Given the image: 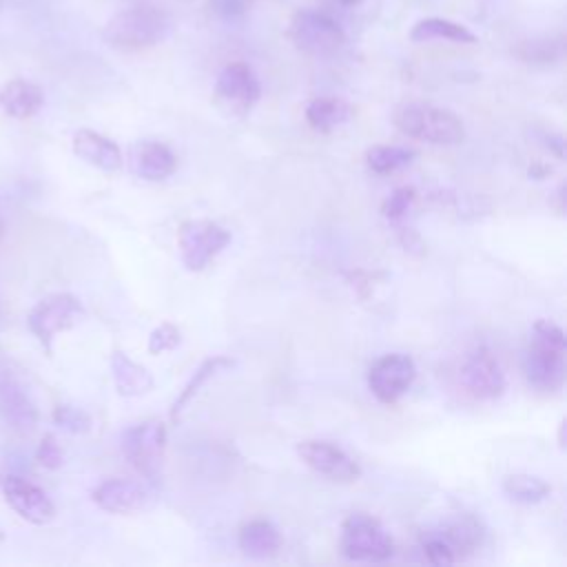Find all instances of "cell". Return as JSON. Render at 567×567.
<instances>
[{
  "instance_id": "cell-11",
  "label": "cell",
  "mask_w": 567,
  "mask_h": 567,
  "mask_svg": "<svg viewBox=\"0 0 567 567\" xmlns=\"http://www.w3.org/2000/svg\"><path fill=\"white\" fill-rule=\"evenodd\" d=\"M261 95V84L246 62L226 64L215 80V102L226 111L241 115L248 113Z\"/></svg>"
},
{
  "instance_id": "cell-19",
  "label": "cell",
  "mask_w": 567,
  "mask_h": 567,
  "mask_svg": "<svg viewBox=\"0 0 567 567\" xmlns=\"http://www.w3.org/2000/svg\"><path fill=\"white\" fill-rule=\"evenodd\" d=\"M44 104V93L35 82L16 78L9 80L0 91V106L7 115L16 120H27L35 115Z\"/></svg>"
},
{
  "instance_id": "cell-21",
  "label": "cell",
  "mask_w": 567,
  "mask_h": 567,
  "mask_svg": "<svg viewBox=\"0 0 567 567\" xmlns=\"http://www.w3.org/2000/svg\"><path fill=\"white\" fill-rule=\"evenodd\" d=\"M306 122L319 131L330 133L352 117V106L337 95H321L306 104Z\"/></svg>"
},
{
  "instance_id": "cell-9",
  "label": "cell",
  "mask_w": 567,
  "mask_h": 567,
  "mask_svg": "<svg viewBox=\"0 0 567 567\" xmlns=\"http://www.w3.org/2000/svg\"><path fill=\"white\" fill-rule=\"evenodd\" d=\"M461 385L478 401H494L505 392V372L487 346L470 350L458 370Z\"/></svg>"
},
{
  "instance_id": "cell-26",
  "label": "cell",
  "mask_w": 567,
  "mask_h": 567,
  "mask_svg": "<svg viewBox=\"0 0 567 567\" xmlns=\"http://www.w3.org/2000/svg\"><path fill=\"white\" fill-rule=\"evenodd\" d=\"M416 157L414 148L408 146H390V144H377L365 151V164L372 173L388 175L403 166H408Z\"/></svg>"
},
{
  "instance_id": "cell-24",
  "label": "cell",
  "mask_w": 567,
  "mask_h": 567,
  "mask_svg": "<svg viewBox=\"0 0 567 567\" xmlns=\"http://www.w3.org/2000/svg\"><path fill=\"white\" fill-rule=\"evenodd\" d=\"M436 534L445 540V545L452 549L456 560H461L467 554H472L481 545V540H483V529H481V525L474 518L454 520V523L445 525L443 529H439Z\"/></svg>"
},
{
  "instance_id": "cell-3",
  "label": "cell",
  "mask_w": 567,
  "mask_h": 567,
  "mask_svg": "<svg viewBox=\"0 0 567 567\" xmlns=\"http://www.w3.org/2000/svg\"><path fill=\"white\" fill-rule=\"evenodd\" d=\"M171 31V18L153 4H137L117 11L102 29L106 44L124 51H140L162 42Z\"/></svg>"
},
{
  "instance_id": "cell-31",
  "label": "cell",
  "mask_w": 567,
  "mask_h": 567,
  "mask_svg": "<svg viewBox=\"0 0 567 567\" xmlns=\"http://www.w3.org/2000/svg\"><path fill=\"white\" fill-rule=\"evenodd\" d=\"M412 202H414V188H410V186H401V188H396V190H394V193L383 202L381 213H383V217H385V219L396 221V219H401V217L410 210Z\"/></svg>"
},
{
  "instance_id": "cell-32",
  "label": "cell",
  "mask_w": 567,
  "mask_h": 567,
  "mask_svg": "<svg viewBox=\"0 0 567 567\" xmlns=\"http://www.w3.org/2000/svg\"><path fill=\"white\" fill-rule=\"evenodd\" d=\"M35 461L47 467V470H58L64 461V454H62V447L58 443V439L53 434H44L38 450H35Z\"/></svg>"
},
{
  "instance_id": "cell-5",
  "label": "cell",
  "mask_w": 567,
  "mask_h": 567,
  "mask_svg": "<svg viewBox=\"0 0 567 567\" xmlns=\"http://www.w3.org/2000/svg\"><path fill=\"white\" fill-rule=\"evenodd\" d=\"M228 244L230 233L213 219H188L177 230L182 264L193 272L204 270Z\"/></svg>"
},
{
  "instance_id": "cell-33",
  "label": "cell",
  "mask_w": 567,
  "mask_h": 567,
  "mask_svg": "<svg viewBox=\"0 0 567 567\" xmlns=\"http://www.w3.org/2000/svg\"><path fill=\"white\" fill-rule=\"evenodd\" d=\"M210 7L215 16H219L226 22L241 20L248 11V0H210Z\"/></svg>"
},
{
  "instance_id": "cell-20",
  "label": "cell",
  "mask_w": 567,
  "mask_h": 567,
  "mask_svg": "<svg viewBox=\"0 0 567 567\" xmlns=\"http://www.w3.org/2000/svg\"><path fill=\"white\" fill-rule=\"evenodd\" d=\"M111 372L122 396H142L153 390V374L120 350L111 354Z\"/></svg>"
},
{
  "instance_id": "cell-28",
  "label": "cell",
  "mask_w": 567,
  "mask_h": 567,
  "mask_svg": "<svg viewBox=\"0 0 567 567\" xmlns=\"http://www.w3.org/2000/svg\"><path fill=\"white\" fill-rule=\"evenodd\" d=\"M182 341V332L177 326L164 321L157 328H153V332L148 334V352L151 354H162L168 350H175Z\"/></svg>"
},
{
  "instance_id": "cell-30",
  "label": "cell",
  "mask_w": 567,
  "mask_h": 567,
  "mask_svg": "<svg viewBox=\"0 0 567 567\" xmlns=\"http://www.w3.org/2000/svg\"><path fill=\"white\" fill-rule=\"evenodd\" d=\"M53 421H55L60 427H64V430H69V432H75V434L86 432V430L91 427L89 414H86L84 410H80V408H73V405H58V408L53 410Z\"/></svg>"
},
{
  "instance_id": "cell-35",
  "label": "cell",
  "mask_w": 567,
  "mask_h": 567,
  "mask_svg": "<svg viewBox=\"0 0 567 567\" xmlns=\"http://www.w3.org/2000/svg\"><path fill=\"white\" fill-rule=\"evenodd\" d=\"M0 237H2V219H0Z\"/></svg>"
},
{
  "instance_id": "cell-25",
  "label": "cell",
  "mask_w": 567,
  "mask_h": 567,
  "mask_svg": "<svg viewBox=\"0 0 567 567\" xmlns=\"http://www.w3.org/2000/svg\"><path fill=\"white\" fill-rule=\"evenodd\" d=\"M503 492L507 498L523 503V505H534L545 501L551 494V485L543 481L540 476L532 474H507L503 478Z\"/></svg>"
},
{
  "instance_id": "cell-17",
  "label": "cell",
  "mask_w": 567,
  "mask_h": 567,
  "mask_svg": "<svg viewBox=\"0 0 567 567\" xmlns=\"http://www.w3.org/2000/svg\"><path fill=\"white\" fill-rule=\"evenodd\" d=\"M0 414L20 432H29L38 423V410L29 394L7 377L0 379Z\"/></svg>"
},
{
  "instance_id": "cell-13",
  "label": "cell",
  "mask_w": 567,
  "mask_h": 567,
  "mask_svg": "<svg viewBox=\"0 0 567 567\" xmlns=\"http://www.w3.org/2000/svg\"><path fill=\"white\" fill-rule=\"evenodd\" d=\"M2 492L11 509L27 523L44 525L55 516V507L44 489L22 476H7L2 483Z\"/></svg>"
},
{
  "instance_id": "cell-15",
  "label": "cell",
  "mask_w": 567,
  "mask_h": 567,
  "mask_svg": "<svg viewBox=\"0 0 567 567\" xmlns=\"http://www.w3.org/2000/svg\"><path fill=\"white\" fill-rule=\"evenodd\" d=\"M131 168L146 182H162L175 173L177 157L164 142L142 140L133 146Z\"/></svg>"
},
{
  "instance_id": "cell-23",
  "label": "cell",
  "mask_w": 567,
  "mask_h": 567,
  "mask_svg": "<svg viewBox=\"0 0 567 567\" xmlns=\"http://www.w3.org/2000/svg\"><path fill=\"white\" fill-rule=\"evenodd\" d=\"M233 363H235V361H233L230 357H224V354H215V357H208L206 361H202V365L193 372V377L186 381V385L182 388V392H179L177 399L173 401L171 412H168L171 421L175 423V421L179 419V414L184 412V408L193 401V396H197V392H199L217 372L230 368Z\"/></svg>"
},
{
  "instance_id": "cell-14",
  "label": "cell",
  "mask_w": 567,
  "mask_h": 567,
  "mask_svg": "<svg viewBox=\"0 0 567 567\" xmlns=\"http://www.w3.org/2000/svg\"><path fill=\"white\" fill-rule=\"evenodd\" d=\"M91 498L104 512L133 514L146 507L148 492L142 483L131 478H106L93 489Z\"/></svg>"
},
{
  "instance_id": "cell-18",
  "label": "cell",
  "mask_w": 567,
  "mask_h": 567,
  "mask_svg": "<svg viewBox=\"0 0 567 567\" xmlns=\"http://www.w3.org/2000/svg\"><path fill=\"white\" fill-rule=\"evenodd\" d=\"M237 543H239V549L244 556L264 560V558L275 556L281 549V534L270 520L255 518V520H248L241 525Z\"/></svg>"
},
{
  "instance_id": "cell-34",
  "label": "cell",
  "mask_w": 567,
  "mask_h": 567,
  "mask_svg": "<svg viewBox=\"0 0 567 567\" xmlns=\"http://www.w3.org/2000/svg\"><path fill=\"white\" fill-rule=\"evenodd\" d=\"M341 4H348V7H352V4H359L361 0H339Z\"/></svg>"
},
{
  "instance_id": "cell-12",
  "label": "cell",
  "mask_w": 567,
  "mask_h": 567,
  "mask_svg": "<svg viewBox=\"0 0 567 567\" xmlns=\"http://www.w3.org/2000/svg\"><path fill=\"white\" fill-rule=\"evenodd\" d=\"M299 458L319 476H326L337 483H352L361 476L359 463L339 445L330 441L308 439L297 445Z\"/></svg>"
},
{
  "instance_id": "cell-2",
  "label": "cell",
  "mask_w": 567,
  "mask_h": 567,
  "mask_svg": "<svg viewBox=\"0 0 567 567\" xmlns=\"http://www.w3.org/2000/svg\"><path fill=\"white\" fill-rule=\"evenodd\" d=\"M394 126L412 137L436 146H456L465 140V126L450 109L427 102H403L394 109Z\"/></svg>"
},
{
  "instance_id": "cell-22",
  "label": "cell",
  "mask_w": 567,
  "mask_h": 567,
  "mask_svg": "<svg viewBox=\"0 0 567 567\" xmlns=\"http://www.w3.org/2000/svg\"><path fill=\"white\" fill-rule=\"evenodd\" d=\"M412 42H432V40H447L454 44H474L476 35L463 27L461 22L447 18H423L410 31Z\"/></svg>"
},
{
  "instance_id": "cell-16",
  "label": "cell",
  "mask_w": 567,
  "mask_h": 567,
  "mask_svg": "<svg viewBox=\"0 0 567 567\" xmlns=\"http://www.w3.org/2000/svg\"><path fill=\"white\" fill-rule=\"evenodd\" d=\"M73 153L80 159H84L86 164H91V166H95L100 171H106V173H115V171L122 168V151H120V146L113 140H109V137H104V135H100V133H95L91 128L75 131V135H73Z\"/></svg>"
},
{
  "instance_id": "cell-8",
  "label": "cell",
  "mask_w": 567,
  "mask_h": 567,
  "mask_svg": "<svg viewBox=\"0 0 567 567\" xmlns=\"http://www.w3.org/2000/svg\"><path fill=\"white\" fill-rule=\"evenodd\" d=\"M82 317H84V308L78 297L69 292H55L44 297L31 308L27 317V326L33 332V337L44 346V350L51 352L53 337L58 332L73 328Z\"/></svg>"
},
{
  "instance_id": "cell-1",
  "label": "cell",
  "mask_w": 567,
  "mask_h": 567,
  "mask_svg": "<svg viewBox=\"0 0 567 567\" xmlns=\"http://www.w3.org/2000/svg\"><path fill=\"white\" fill-rule=\"evenodd\" d=\"M565 357L567 343L563 328L549 319H538L523 354V374L527 383L540 392L560 390L567 372Z\"/></svg>"
},
{
  "instance_id": "cell-4",
  "label": "cell",
  "mask_w": 567,
  "mask_h": 567,
  "mask_svg": "<svg viewBox=\"0 0 567 567\" xmlns=\"http://www.w3.org/2000/svg\"><path fill=\"white\" fill-rule=\"evenodd\" d=\"M341 554L354 563H383L394 554V543L385 527L361 512L341 523Z\"/></svg>"
},
{
  "instance_id": "cell-10",
  "label": "cell",
  "mask_w": 567,
  "mask_h": 567,
  "mask_svg": "<svg viewBox=\"0 0 567 567\" xmlns=\"http://www.w3.org/2000/svg\"><path fill=\"white\" fill-rule=\"evenodd\" d=\"M416 365L412 357L401 352H390L379 357L368 370V388L377 401L392 405L396 403L414 383Z\"/></svg>"
},
{
  "instance_id": "cell-29",
  "label": "cell",
  "mask_w": 567,
  "mask_h": 567,
  "mask_svg": "<svg viewBox=\"0 0 567 567\" xmlns=\"http://www.w3.org/2000/svg\"><path fill=\"white\" fill-rule=\"evenodd\" d=\"M421 551H423V556H425L427 563L439 565V567H441V565H454V563H456L452 549L445 545V540H443L436 532H430L427 536H423V540H421Z\"/></svg>"
},
{
  "instance_id": "cell-6",
  "label": "cell",
  "mask_w": 567,
  "mask_h": 567,
  "mask_svg": "<svg viewBox=\"0 0 567 567\" xmlns=\"http://www.w3.org/2000/svg\"><path fill=\"white\" fill-rule=\"evenodd\" d=\"M166 450V425L159 419H144L122 434L124 458L146 478L159 474Z\"/></svg>"
},
{
  "instance_id": "cell-27",
  "label": "cell",
  "mask_w": 567,
  "mask_h": 567,
  "mask_svg": "<svg viewBox=\"0 0 567 567\" xmlns=\"http://www.w3.org/2000/svg\"><path fill=\"white\" fill-rule=\"evenodd\" d=\"M514 55L527 64L549 66L560 60L563 44L556 38H529L514 47Z\"/></svg>"
},
{
  "instance_id": "cell-7",
  "label": "cell",
  "mask_w": 567,
  "mask_h": 567,
  "mask_svg": "<svg viewBox=\"0 0 567 567\" xmlns=\"http://www.w3.org/2000/svg\"><path fill=\"white\" fill-rule=\"evenodd\" d=\"M288 35L299 51L310 55L334 53L346 42V33L341 24L328 13L315 11V9L297 11L290 20Z\"/></svg>"
}]
</instances>
